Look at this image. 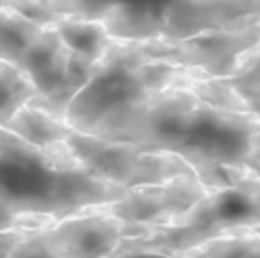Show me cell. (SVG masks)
<instances>
[{
    "label": "cell",
    "instance_id": "cell-17",
    "mask_svg": "<svg viewBox=\"0 0 260 258\" xmlns=\"http://www.w3.org/2000/svg\"><path fill=\"white\" fill-rule=\"evenodd\" d=\"M246 167H248L250 171H254V173L260 177V136H258V140H256V144H254V148H252V152H250V156H248Z\"/></svg>",
    "mask_w": 260,
    "mask_h": 258
},
{
    "label": "cell",
    "instance_id": "cell-18",
    "mask_svg": "<svg viewBox=\"0 0 260 258\" xmlns=\"http://www.w3.org/2000/svg\"><path fill=\"white\" fill-rule=\"evenodd\" d=\"M246 232H252V234H258V236H260V223H258V225H252V228H248Z\"/></svg>",
    "mask_w": 260,
    "mask_h": 258
},
{
    "label": "cell",
    "instance_id": "cell-2",
    "mask_svg": "<svg viewBox=\"0 0 260 258\" xmlns=\"http://www.w3.org/2000/svg\"><path fill=\"white\" fill-rule=\"evenodd\" d=\"M144 61L146 57L134 41L112 39L93 75L69 102L65 112L67 124L73 130L93 134L110 116L152 95L140 77V65Z\"/></svg>",
    "mask_w": 260,
    "mask_h": 258
},
{
    "label": "cell",
    "instance_id": "cell-8",
    "mask_svg": "<svg viewBox=\"0 0 260 258\" xmlns=\"http://www.w3.org/2000/svg\"><path fill=\"white\" fill-rule=\"evenodd\" d=\"M185 85L205 102L248 112L260 120V41L230 77H205Z\"/></svg>",
    "mask_w": 260,
    "mask_h": 258
},
{
    "label": "cell",
    "instance_id": "cell-5",
    "mask_svg": "<svg viewBox=\"0 0 260 258\" xmlns=\"http://www.w3.org/2000/svg\"><path fill=\"white\" fill-rule=\"evenodd\" d=\"M154 228L83 209L43 230L39 244L49 258H110L126 238L148 236Z\"/></svg>",
    "mask_w": 260,
    "mask_h": 258
},
{
    "label": "cell",
    "instance_id": "cell-9",
    "mask_svg": "<svg viewBox=\"0 0 260 258\" xmlns=\"http://www.w3.org/2000/svg\"><path fill=\"white\" fill-rule=\"evenodd\" d=\"M51 26L57 28L61 39L73 53L81 55L91 63H98L104 57L114 39L102 18H89L81 14L63 16Z\"/></svg>",
    "mask_w": 260,
    "mask_h": 258
},
{
    "label": "cell",
    "instance_id": "cell-7",
    "mask_svg": "<svg viewBox=\"0 0 260 258\" xmlns=\"http://www.w3.org/2000/svg\"><path fill=\"white\" fill-rule=\"evenodd\" d=\"M65 142L89 175L122 185L126 189L134 187L138 160L144 150L138 144L106 140L102 136L79 130H73Z\"/></svg>",
    "mask_w": 260,
    "mask_h": 258
},
{
    "label": "cell",
    "instance_id": "cell-13",
    "mask_svg": "<svg viewBox=\"0 0 260 258\" xmlns=\"http://www.w3.org/2000/svg\"><path fill=\"white\" fill-rule=\"evenodd\" d=\"M181 258H260V236L240 230L203 242L183 252Z\"/></svg>",
    "mask_w": 260,
    "mask_h": 258
},
{
    "label": "cell",
    "instance_id": "cell-1",
    "mask_svg": "<svg viewBox=\"0 0 260 258\" xmlns=\"http://www.w3.org/2000/svg\"><path fill=\"white\" fill-rule=\"evenodd\" d=\"M128 191L89 175L67 142L41 148L0 126V197L16 211L61 219L118 201Z\"/></svg>",
    "mask_w": 260,
    "mask_h": 258
},
{
    "label": "cell",
    "instance_id": "cell-14",
    "mask_svg": "<svg viewBox=\"0 0 260 258\" xmlns=\"http://www.w3.org/2000/svg\"><path fill=\"white\" fill-rule=\"evenodd\" d=\"M0 6H8L41 26H51L63 16L79 14L73 0H0Z\"/></svg>",
    "mask_w": 260,
    "mask_h": 258
},
{
    "label": "cell",
    "instance_id": "cell-12",
    "mask_svg": "<svg viewBox=\"0 0 260 258\" xmlns=\"http://www.w3.org/2000/svg\"><path fill=\"white\" fill-rule=\"evenodd\" d=\"M37 98V87L28 75L8 61L0 59V126L4 128L10 118Z\"/></svg>",
    "mask_w": 260,
    "mask_h": 258
},
{
    "label": "cell",
    "instance_id": "cell-3",
    "mask_svg": "<svg viewBox=\"0 0 260 258\" xmlns=\"http://www.w3.org/2000/svg\"><path fill=\"white\" fill-rule=\"evenodd\" d=\"M95 65L73 53L55 26H45L18 63L37 87V98L30 106L43 108L63 120L69 102L93 75Z\"/></svg>",
    "mask_w": 260,
    "mask_h": 258
},
{
    "label": "cell",
    "instance_id": "cell-15",
    "mask_svg": "<svg viewBox=\"0 0 260 258\" xmlns=\"http://www.w3.org/2000/svg\"><path fill=\"white\" fill-rule=\"evenodd\" d=\"M59 217L49 213H20L16 211L8 201L0 197V232L4 230H28V232H41L51 228Z\"/></svg>",
    "mask_w": 260,
    "mask_h": 258
},
{
    "label": "cell",
    "instance_id": "cell-4",
    "mask_svg": "<svg viewBox=\"0 0 260 258\" xmlns=\"http://www.w3.org/2000/svg\"><path fill=\"white\" fill-rule=\"evenodd\" d=\"M260 41V24L242 30L203 33L181 41H134L146 59L191 69L201 77H230Z\"/></svg>",
    "mask_w": 260,
    "mask_h": 258
},
{
    "label": "cell",
    "instance_id": "cell-6",
    "mask_svg": "<svg viewBox=\"0 0 260 258\" xmlns=\"http://www.w3.org/2000/svg\"><path fill=\"white\" fill-rule=\"evenodd\" d=\"M207 193L209 189L197 175H181L160 185L134 187L126 197L89 209L130 223L171 225L183 219Z\"/></svg>",
    "mask_w": 260,
    "mask_h": 258
},
{
    "label": "cell",
    "instance_id": "cell-16",
    "mask_svg": "<svg viewBox=\"0 0 260 258\" xmlns=\"http://www.w3.org/2000/svg\"><path fill=\"white\" fill-rule=\"evenodd\" d=\"M28 230H4L0 232V258H14L18 248L32 236Z\"/></svg>",
    "mask_w": 260,
    "mask_h": 258
},
{
    "label": "cell",
    "instance_id": "cell-11",
    "mask_svg": "<svg viewBox=\"0 0 260 258\" xmlns=\"http://www.w3.org/2000/svg\"><path fill=\"white\" fill-rule=\"evenodd\" d=\"M45 26L32 22L24 14L0 6V59L18 65L24 53L41 37Z\"/></svg>",
    "mask_w": 260,
    "mask_h": 258
},
{
    "label": "cell",
    "instance_id": "cell-10",
    "mask_svg": "<svg viewBox=\"0 0 260 258\" xmlns=\"http://www.w3.org/2000/svg\"><path fill=\"white\" fill-rule=\"evenodd\" d=\"M4 128H8L22 140H26L35 146H41V148L57 144V142H65L67 136L73 132V128L67 124V120L53 116L51 112L30 106V104L22 106Z\"/></svg>",
    "mask_w": 260,
    "mask_h": 258
}]
</instances>
